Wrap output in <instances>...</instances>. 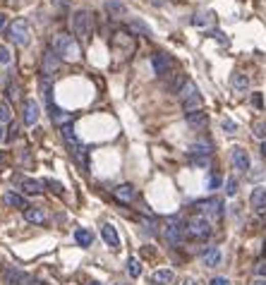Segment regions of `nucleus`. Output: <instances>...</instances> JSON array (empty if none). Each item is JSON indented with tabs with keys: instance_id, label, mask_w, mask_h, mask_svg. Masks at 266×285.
I'll use <instances>...</instances> for the list:
<instances>
[{
	"instance_id": "50",
	"label": "nucleus",
	"mask_w": 266,
	"mask_h": 285,
	"mask_svg": "<svg viewBox=\"0 0 266 285\" xmlns=\"http://www.w3.org/2000/svg\"><path fill=\"white\" fill-rule=\"evenodd\" d=\"M154 5H163V0H154Z\"/></svg>"
},
{
	"instance_id": "11",
	"label": "nucleus",
	"mask_w": 266,
	"mask_h": 285,
	"mask_svg": "<svg viewBox=\"0 0 266 285\" xmlns=\"http://www.w3.org/2000/svg\"><path fill=\"white\" fill-rule=\"evenodd\" d=\"M101 238L106 240V245L110 249H120V235H117V230L110 225V223H103L101 225Z\"/></svg>"
},
{
	"instance_id": "31",
	"label": "nucleus",
	"mask_w": 266,
	"mask_h": 285,
	"mask_svg": "<svg viewBox=\"0 0 266 285\" xmlns=\"http://www.w3.org/2000/svg\"><path fill=\"white\" fill-rule=\"evenodd\" d=\"M12 63V50L8 46H0V65H10Z\"/></svg>"
},
{
	"instance_id": "15",
	"label": "nucleus",
	"mask_w": 266,
	"mask_h": 285,
	"mask_svg": "<svg viewBox=\"0 0 266 285\" xmlns=\"http://www.w3.org/2000/svg\"><path fill=\"white\" fill-rule=\"evenodd\" d=\"M221 259H223V254H221L219 247H206V249L202 252V262H204V266H209V269L219 266Z\"/></svg>"
},
{
	"instance_id": "41",
	"label": "nucleus",
	"mask_w": 266,
	"mask_h": 285,
	"mask_svg": "<svg viewBox=\"0 0 266 285\" xmlns=\"http://www.w3.org/2000/svg\"><path fill=\"white\" fill-rule=\"evenodd\" d=\"M211 36H213V39H219L221 43H226V46H228V39H226V34H223V32H211Z\"/></svg>"
},
{
	"instance_id": "52",
	"label": "nucleus",
	"mask_w": 266,
	"mask_h": 285,
	"mask_svg": "<svg viewBox=\"0 0 266 285\" xmlns=\"http://www.w3.org/2000/svg\"><path fill=\"white\" fill-rule=\"evenodd\" d=\"M89 285H101V283H96V280H91V283H89Z\"/></svg>"
},
{
	"instance_id": "48",
	"label": "nucleus",
	"mask_w": 266,
	"mask_h": 285,
	"mask_svg": "<svg viewBox=\"0 0 266 285\" xmlns=\"http://www.w3.org/2000/svg\"><path fill=\"white\" fill-rule=\"evenodd\" d=\"M182 285H199V283H197V280H192V278H189V280H185V283H182Z\"/></svg>"
},
{
	"instance_id": "9",
	"label": "nucleus",
	"mask_w": 266,
	"mask_h": 285,
	"mask_svg": "<svg viewBox=\"0 0 266 285\" xmlns=\"http://www.w3.org/2000/svg\"><path fill=\"white\" fill-rule=\"evenodd\" d=\"M39 115H41V108L39 103L34 101V98H27L24 101V125H36L39 122Z\"/></svg>"
},
{
	"instance_id": "23",
	"label": "nucleus",
	"mask_w": 266,
	"mask_h": 285,
	"mask_svg": "<svg viewBox=\"0 0 266 285\" xmlns=\"http://www.w3.org/2000/svg\"><path fill=\"white\" fill-rule=\"evenodd\" d=\"M173 278H175V273H173L171 269H158L156 273H154V283L156 285H171Z\"/></svg>"
},
{
	"instance_id": "25",
	"label": "nucleus",
	"mask_w": 266,
	"mask_h": 285,
	"mask_svg": "<svg viewBox=\"0 0 266 285\" xmlns=\"http://www.w3.org/2000/svg\"><path fill=\"white\" fill-rule=\"evenodd\" d=\"M127 273L132 278H139L141 276V264L137 256H130V262H127Z\"/></svg>"
},
{
	"instance_id": "36",
	"label": "nucleus",
	"mask_w": 266,
	"mask_h": 285,
	"mask_svg": "<svg viewBox=\"0 0 266 285\" xmlns=\"http://www.w3.org/2000/svg\"><path fill=\"white\" fill-rule=\"evenodd\" d=\"M254 273H257V278H266V262H259L254 266Z\"/></svg>"
},
{
	"instance_id": "40",
	"label": "nucleus",
	"mask_w": 266,
	"mask_h": 285,
	"mask_svg": "<svg viewBox=\"0 0 266 285\" xmlns=\"http://www.w3.org/2000/svg\"><path fill=\"white\" fill-rule=\"evenodd\" d=\"M209 285H230V280H228L226 276H216V278H211V283Z\"/></svg>"
},
{
	"instance_id": "39",
	"label": "nucleus",
	"mask_w": 266,
	"mask_h": 285,
	"mask_svg": "<svg viewBox=\"0 0 266 285\" xmlns=\"http://www.w3.org/2000/svg\"><path fill=\"white\" fill-rule=\"evenodd\" d=\"M46 187H51V190H53L55 194H60V192H63V185L55 183V180H46Z\"/></svg>"
},
{
	"instance_id": "24",
	"label": "nucleus",
	"mask_w": 266,
	"mask_h": 285,
	"mask_svg": "<svg viewBox=\"0 0 266 285\" xmlns=\"http://www.w3.org/2000/svg\"><path fill=\"white\" fill-rule=\"evenodd\" d=\"M230 84H233L235 91H245V89L250 87V80H247V74H243V72H235Z\"/></svg>"
},
{
	"instance_id": "13",
	"label": "nucleus",
	"mask_w": 266,
	"mask_h": 285,
	"mask_svg": "<svg viewBox=\"0 0 266 285\" xmlns=\"http://www.w3.org/2000/svg\"><path fill=\"white\" fill-rule=\"evenodd\" d=\"M48 111H51V120H53V125L65 127V125H70V122H72V115H70V113L60 111L55 103H48Z\"/></svg>"
},
{
	"instance_id": "8",
	"label": "nucleus",
	"mask_w": 266,
	"mask_h": 285,
	"mask_svg": "<svg viewBox=\"0 0 266 285\" xmlns=\"http://www.w3.org/2000/svg\"><path fill=\"white\" fill-rule=\"evenodd\" d=\"M60 63H63V58L58 56L53 48H48L46 53H43V70H41V74H43V77H51V80H53V74L58 72Z\"/></svg>"
},
{
	"instance_id": "3",
	"label": "nucleus",
	"mask_w": 266,
	"mask_h": 285,
	"mask_svg": "<svg viewBox=\"0 0 266 285\" xmlns=\"http://www.w3.org/2000/svg\"><path fill=\"white\" fill-rule=\"evenodd\" d=\"M185 235H187V223L182 221L180 216H171L165 221V228H163V238L168 240V245L178 247L185 240Z\"/></svg>"
},
{
	"instance_id": "10",
	"label": "nucleus",
	"mask_w": 266,
	"mask_h": 285,
	"mask_svg": "<svg viewBox=\"0 0 266 285\" xmlns=\"http://www.w3.org/2000/svg\"><path fill=\"white\" fill-rule=\"evenodd\" d=\"M230 161H233L235 170H250V156H247V151L243 149V146H235L233 151H230Z\"/></svg>"
},
{
	"instance_id": "35",
	"label": "nucleus",
	"mask_w": 266,
	"mask_h": 285,
	"mask_svg": "<svg viewBox=\"0 0 266 285\" xmlns=\"http://www.w3.org/2000/svg\"><path fill=\"white\" fill-rule=\"evenodd\" d=\"M221 127H223V132H228V135L237 132V125H235L233 120H223V122H221Z\"/></svg>"
},
{
	"instance_id": "1",
	"label": "nucleus",
	"mask_w": 266,
	"mask_h": 285,
	"mask_svg": "<svg viewBox=\"0 0 266 285\" xmlns=\"http://www.w3.org/2000/svg\"><path fill=\"white\" fill-rule=\"evenodd\" d=\"M72 29H75V36L84 41H91L94 36V15L89 10H77L75 17H72Z\"/></svg>"
},
{
	"instance_id": "26",
	"label": "nucleus",
	"mask_w": 266,
	"mask_h": 285,
	"mask_svg": "<svg viewBox=\"0 0 266 285\" xmlns=\"http://www.w3.org/2000/svg\"><path fill=\"white\" fill-rule=\"evenodd\" d=\"M189 166H195V168H209L211 166V156H189Z\"/></svg>"
},
{
	"instance_id": "42",
	"label": "nucleus",
	"mask_w": 266,
	"mask_h": 285,
	"mask_svg": "<svg viewBox=\"0 0 266 285\" xmlns=\"http://www.w3.org/2000/svg\"><path fill=\"white\" fill-rule=\"evenodd\" d=\"M17 94H19V89H17V87H10L8 89V96H10V98H17Z\"/></svg>"
},
{
	"instance_id": "19",
	"label": "nucleus",
	"mask_w": 266,
	"mask_h": 285,
	"mask_svg": "<svg viewBox=\"0 0 266 285\" xmlns=\"http://www.w3.org/2000/svg\"><path fill=\"white\" fill-rule=\"evenodd\" d=\"M3 204L5 206H12V209H29V206H27V199L22 197V194H17V192H5V194H3Z\"/></svg>"
},
{
	"instance_id": "49",
	"label": "nucleus",
	"mask_w": 266,
	"mask_h": 285,
	"mask_svg": "<svg viewBox=\"0 0 266 285\" xmlns=\"http://www.w3.org/2000/svg\"><path fill=\"white\" fill-rule=\"evenodd\" d=\"M3 137H5V129H3V122H0V142H3Z\"/></svg>"
},
{
	"instance_id": "2",
	"label": "nucleus",
	"mask_w": 266,
	"mask_h": 285,
	"mask_svg": "<svg viewBox=\"0 0 266 285\" xmlns=\"http://www.w3.org/2000/svg\"><path fill=\"white\" fill-rule=\"evenodd\" d=\"M53 50L60 58H65V60H77V58H79V43L75 41V36H72V34H65V32L63 34H55Z\"/></svg>"
},
{
	"instance_id": "20",
	"label": "nucleus",
	"mask_w": 266,
	"mask_h": 285,
	"mask_svg": "<svg viewBox=\"0 0 266 285\" xmlns=\"http://www.w3.org/2000/svg\"><path fill=\"white\" fill-rule=\"evenodd\" d=\"M24 221L34 223V225H41V223H46V214H43V209H39V206H29V209H24Z\"/></svg>"
},
{
	"instance_id": "43",
	"label": "nucleus",
	"mask_w": 266,
	"mask_h": 285,
	"mask_svg": "<svg viewBox=\"0 0 266 285\" xmlns=\"http://www.w3.org/2000/svg\"><path fill=\"white\" fill-rule=\"evenodd\" d=\"M17 135H19V127H17V125H12V127H10V139H15Z\"/></svg>"
},
{
	"instance_id": "27",
	"label": "nucleus",
	"mask_w": 266,
	"mask_h": 285,
	"mask_svg": "<svg viewBox=\"0 0 266 285\" xmlns=\"http://www.w3.org/2000/svg\"><path fill=\"white\" fill-rule=\"evenodd\" d=\"M209 22H211V12H199V15L192 17V24L195 27H206Z\"/></svg>"
},
{
	"instance_id": "18",
	"label": "nucleus",
	"mask_w": 266,
	"mask_h": 285,
	"mask_svg": "<svg viewBox=\"0 0 266 285\" xmlns=\"http://www.w3.org/2000/svg\"><path fill=\"white\" fill-rule=\"evenodd\" d=\"M250 204L254 211H264L266 209V187H254V190H252Z\"/></svg>"
},
{
	"instance_id": "32",
	"label": "nucleus",
	"mask_w": 266,
	"mask_h": 285,
	"mask_svg": "<svg viewBox=\"0 0 266 285\" xmlns=\"http://www.w3.org/2000/svg\"><path fill=\"white\" fill-rule=\"evenodd\" d=\"M139 223L144 225V232H147V235H154V232H156V223L154 221H149V218H139Z\"/></svg>"
},
{
	"instance_id": "45",
	"label": "nucleus",
	"mask_w": 266,
	"mask_h": 285,
	"mask_svg": "<svg viewBox=\"0 0 266 285\" xmlns=\"http://www.w3.org/2000/svg\"><path fill=\"white\" fill-rule=\"evenodd\" d=\"M5 22H8V19H5V15H3V12H0V32H3V29H5Z\"/></svg>"
},
{
	"instance_id": "28",
	"label": "nucleus",
	"mask_w": 266,
	"mask_h": 285,
	"mask_svg": "<svg viewBox=\"0 0 266 285\" xmlns=\"http://www.w3.org/2000/svg\"><path fill=\"white\" fill-rule=\"evenodd\" d=\"M130 29H132L134 34H141V36H151V29L144 22H132L130 24Z\"/></svg>"
},
{
	"instance_id": "6",
	"label": "nucleus",
	"mask_w": 266,
	"mask_h": 285,
	"mask_svg": "<svg viewBox=\"0 0 266 285\" xmlns=\"http://www.w3.org/2000/svg\"><path fill=\"white\" fill-rule=\"evenodd\" d=\"M151 67H154L158 77H171L173 70H175V63H173V58L168 53H154L151 56Z\"/></svg>"
},
{
	"instance_id": "46",
	"label": "nucleus",
	"mask_w": 266,
	"mask_h": 285,
	"mask_svg": "<svg viewBox=\"0 0 266 285\" xmlns=\"http://www.w3.org/2000/svg\"><path fill=\"white\" fill-rule=\"evenodd\" d=\"M252 285H266V278H254V283Z\"/></svg>"
},
{
	"instance_id": "47",
	"label": "nucleus",
	"mask_w": 266,
	"mask_h": 285,
	"mask_svg": "<svg viewBox=\"0 0 266 285\" xmlns=\"http://www.w3.org/2000/svg\"><path fill=\"white\" fill-rule=\"evenodd\" d=\"M261 156L266 159V142H261Z\"/></svg>"
},
{
	"instance_id": "16",
	"label": "nucleus",
	"mask_w": 266,
	"mask_h": 285,
	"mask_svg": "<svg viewBox=\"0 0 266 285\" xmlns=\"http://www.w3.org/2000/svg\"><path fill=\"white\" fill-rule=\"evenodd\" d=\"M5 283L8 285H27V283H32V278L19 269H8L5 271Z\"/></svg>"
},
{
	"instance_id": "21",
	"label": "nucleus",
	"mask_w": 266,
	"mask_h": 285,
	"mask_svg": "<svg viewBox=\"0 0 266 285\" xmlns=\"http://www.w3.org/2000/svg\"><path fill=\"white\" fill-rule=\"evenodd\" d=\"M189 153H195V156H211L213 153V144L209 139H199L197 144L189 146Z\"/></svg>"
},
{
	"instance_id": "37",
	"label": "nucleus",
	"mask_w": 266,
	"mask_h": 285,
	"mask_svg": "<svg viewBox=\"0 0 266 285\" xmlns=\"http://www.w3.org/2000/svg\"><path fill=\"white\" fill-rule=\"evenodd\" d=\"M252 129H254V137H264L266 135V122H257Z\"/></svg>"
},
{
	"instance_id": "7",
	"label": "nucleus",
	"mask_w": 266,
	"mask_h": 285,
	"mask_svg": "<svg viewBox=\"0 0 266 285\" xmlns=\"http://www.w3.org/2000/svg\"><path fill=\"white\" fill-rule=\"evenodd\" d=\"M195 209L199 211V214H209L211 218H221V216H223V201H221V199H216V197L197 201Z\"/></svg>"
},
{
	"instance_id": "5",
	"label": "nucleus",
	"mask_w": 266,
	"mask_h": 285,
	"mask_svg": "<svg viewBox=\"0 0 266 285\" xmlns=\"http://www.w3.org/2000/svg\"><path fill=\"white\" fill-rule=\"evenodd\" d=\"M213 232V228H211V221L206 218V216H195L192 221L187 223V235L192 240H206L209 235Z\"/></svg>"
},
{
	"instance_id": "44",
	"label": "nucleus",
	"mask_w": 266,
	"mask_h": 285,
	"mask_svg": "<svg viewBox=\"0 0 266 285\" xmlns=\"http://www.w3.org/2000/svg\"><path fill=\"white\" fill-rule=\"evenodd\" d=\"M55 5H58V8H67V5H70V0H55Z\"/></svg>"
},
{
	"instance_id": "17",
	"label": "nucleus",
	"mask_w": 266,
	"mask_h": 285,
	"mask_svg": "<svg viewBox=\"0 0 266 285\" xmlns=\"http://www.w3.org/2000/svg\"><path fill=\"white\" fill-rule=\"evenodd\" d=\"M187 125L197 127V129H206V125H209V115H206L202 108H199V111L187 113Z\"/></svg>"
},
{
	"instance_id": "22",
	"label": "nucleus",
	"mask_w": 266,
	"mask_h": 285,
	"mask_svg": "<svg viewBox=\"0 0 266 285\" xmlns=\"http://www.w3.org/2000/svg\"><path fill=\"white\" fill-rule=\"evenodd\" d=\"M75 240H77L79 247H91V242H94V232L86 228H77L75 230Z\"/></svg>"
},
{
	"instance_id": "29",
	"label": "nucleus",
	"mask_w": 266,
	"mask_h": 285,
	"mask_svg": "<svg viewBox=\"0 0 266 285\" xmlns=\"http://www.w3.org/2000/svg\"><path fill=\"white\" fill-rule=\"evenodd\" d=\"M12 120V108L10 103H0V122H10Z\"/></svg>"
},
{
	"instance_id": "4",
	"label": "nucleus",
	"mask_w": 266,
	"mask_h": 285,
	"mask_svg": "<svg viewBox=\"0 0 266 285\" xmlns=\"http://www.w3.org/2000/svg\"><path fill=\"white\" fill-rule=\"evenodd\" d=\"M8 39L10 43H15V46H29V41H32V29H29V22L27 19H15V22L8 27Z\"/></svg>"
},
{
	"instance_id": "51",
	"label": "nucleus",
	"mask_w": 266,
	"mask_h": 285,
	"mask_svg": "<svg viewBox=\"0 0 266 285\" xmlns=\"http://www.w3.org/2000/svg\"><path fill=\"white\" fill-rule=\"evenodd\" d=\"M3 161H5V153H3V151H0V163H3Z\"/></svg>"
},
{
	"instance_id": "38",
	"label": "nucleus",
	"mask_w": 266,
	"mask_h": 285,
	"mask_svg": "<svg viewBox=\"0 0 266 285\" xmlns=\"http://www.w3.org/2000/svg\"><path fill=\"white\" fill-rule=\"evenodd\" d=\"M252 106H257V108H264V98H261V94H257V91H254V94H252Z\"/></svg>"
},
{
	"instance_id": "53",
	"label": "nucleus",
	"mask_w": 266,
	"mask_h": 285,
	"mask_svg": "<svg viewBox=\"0 0 266 285\" xmlns=\"http://www.w3.org/2000/svg\"><path fill=\"white\" fill-rule=\"evenodd\" d=\"M117 285H125V283H117Z\"/></svg>"
},
{
	"instance_id": "30",
	"label": "nucleus",
	"mask_w": 266,
	"mask_h": 285,
	"mask_svg": "<svg viewBox=\"0 0 266 285\" xmlns=\"http://www.w3.org/2000/svg\"><path fill=\"white\" fill-rule=\"evenodd\" d=\"M221 183H223V177H221V173H211L209 175V180H206V185H209V190H219Z\"/></svg>"
},
{
	"instance_id": "12",
	"label": "nucleus",
	"mask_w": 266,
	"mask_h": 285,
	"mask_svg": "<svg viewBox=\"0 0 266 285\" xmlns=\"http://www.w3.org/2000/svg\"><path fill=\"white\" fill-rule=\"evenodd\" d=\"M113 197L117 201H123V204H132L134 199H137V192H134L132 185H117L115 190H113Z\"/></svg>"
},
{
	"instance_id": "33",
	"label": "nucleus",
	"mask_w": 266,
	"mask_h": 285,
	"mask_svg": "<svg viewBox=\"0 0 266 285\" xmlns=\"http://www.w3.org/2000/svg\"><path fill=\"white\" fill-rule=\"evenodd\" d=\"M226 194L228 197H235V194H237V180H235V177H230L226 183Z\"/></svg>"
},
{
	"instance_id": "14",
	"label": "nucleus",
	"mask_w": 266,
	"mask_h": 285,
	"mask_svg": "<svg viewBox=\"0 0 266 285\" xmlns=\"http://www.w3.org/2000/svg\"><path fill=\"white\" fill-rule=\"evenodd\" d=\"M19 187L24 190V194H43V187L46 183H41V180H34V177H22L19 180Z\"/></svg>"
},
{
	"instance_id": "34",
	"label": "nucleus",
	"mask_w": 266,
	"mask_h": 285,
	"mask_svg": "<svg viewBox=\"0 0 266 285\" xmlns=\"http://www.w3.org/2000/svg\"><path fill=\"white\" fill-rule=\"evenodd\" d=\"M108 10L113 12V15H117V17H120V15H125V8H123L120 3H115V0H110V3H108Z\"/></svg>"
}]
</instances>
